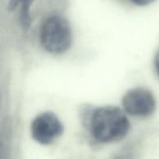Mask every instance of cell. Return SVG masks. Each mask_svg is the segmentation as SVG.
<instances>
[{"mask_svg": "<svg viewBox=\"0 0 159 159\" xmlns=\"http://www.w3.org/2000/svg\"><path fill=\"white\" fill-rule=\"evenodd\" d=\"M90 130L98 142L113 143L125 138L130 130V122L124 112L114 106L96 109L90 120Z\"/></svg>", "mask_w": 159, "mask_h": 159, "instance_id": "obj_1", "label": "cell"}, {"mask_svg": "<svg viewBox=\"0 0 159 159\" xmlns=\"http://www.w3.org/2000/svg\"><path fill=\"white\" fill-rule=\"evenodd\" d=\"M40 41L44 50L51 54L66 52L72 41L68 20L61 16H51L46 19L40 27Z\"/></svg>", "mask_w": 159, "mask_h": 159, "instance_id": "obj_2", "label": "cell"}, {"mask_svg": "<svg viewBox=\"0 0 159 159\" xmlns=\"http://www.w3.org/2000/svg\"><path fill=\"white\" fill-rule=\"evenodd\" d=\"M61 122L52 112H44L36 116L32 121L30 131L34 141L43 145L54 142L63 134Z\"/></svg>", "mask_w": 159, "mask_h": 159, "instance_id": "obj_3", "label": "cell"}, {"mask_svg": "<svg viewBox=\"0 0 159 159\" xmlns=\"http://www.w3.org/2000/svg\"><path fill=\"white\" fill-rule=\"evenodd\" d=\"M122 105L126 113L134 116H148L155 112L156 101L151 91L144 88L132 89L125 93Z\"/></svg>", "mask_w": 159, "mask_h": 159, "instance_id": "obj_4", "label": "cell"}, {"mask_svg": "<svg viewBox=\"0 0 159 159\" xmlns=\"http://www.w3.org/2000/svg\"><path fill=\"white\" fill-rule=\"evenodd\" d=\"M34 0H9L8 9L14 10L20 6V20L25 28L28 27L30 22V7Z\"/></svg>", "mask_w": 159, "mask_h": 159, "instance_id": "obj_5", "label": "cell"}, {"mask_svg": "<svg viewBox=\"0 0 159 159\" xmlns=\"http://www.w3.org/2000/svg\"><path fill=\"white\" fill-rule=\"evenodd\" d=\"M134 5H136L138 6H145L148 5H150L153 3L156 0H129Z\"/></svg>", "mask_w": 159, "mask_h": 159, "instance_id": "obj_6", "label": "cell"}, {"mask_svg": "<svg viewBox=\"0 0 159 159\" xmlns=\"http://www.w3.org/2000/svg\"><path fill=\"white\" fill-rule=\"evenodd\" d=\"M155 67L157 73H158V75H159V51L157 52L155 57Z\"/></svg>", "mask_w": 159, "mask_h": 159, "instance_id": "obj_7", "label": "cell"}]
</instances>
